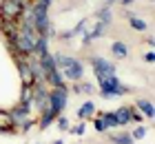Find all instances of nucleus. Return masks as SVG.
Instances as JSON below:
<instances>
[{
	"instance_id": "17",
	"label": "nucleus",
	"mask_w": 155,
	"mask_h": 144,
	"mask_svg": "<svg viewBox=\"0 0 155 144\" xmlns=\"http://www.w3.org/2000/svg\"><path fill=\"white\" fill-rule=\"evenodd\" d=\"M73 84H75V86H73L75 93H87V95H89V93L95 91V86L91 84V82H82V80H80V82H73Z\"/></svg>"
},
{
	"instance_id": "14",
	"label": "nucleus",
	"mask_w": 155,
	"mask_h": 144,
	"mask_svg": "<svg viewBox=\"0 0 155 144\" xmlns=\"http://www.w3.org/2000/svg\"><path fill=\"white\" fill-rule=\"evenodd\" d=\"M45 53H49V38L40 35V38H38V42H36V47H33V53H31V55L40 58V55H45Z\"/></svg>"
},
{
	"instance_id": "16",
	"label": "nucleus",
	"mask_w": 155,
	"mask_h": 144,
	"mask_svg": "<svg viewBox=\"0 0 155 144\" xmlns=\"http://www.w3.org/2000/svg\"><path fill=\"white\" fill-rule=\"evenodd\" d=\"M100 118H102V122H104V126H107V131H109V129L120 126V124H117V120H115V113H113V111H104V113H100Z\"/></svg>"
},
{
	"instance_id": "1",
	"label": "nucleus",
	"mask_w": 155,
	"mask_h": 144,
	"mask_svg": "<svg viewBox=\"0 0 155 144\" xmlns=\"http://www.w3.org/2000/svg\"><path fill=\"white\" fill-rule=\"evenodd\" d=\"M97 84H100V95L104 100H113V98H120V95L131 93L129 86H124L122 82L117 80V75H100V78H97Z\"/></svg>"
},
{
	"instance_id": "25",
	"label": "nucleus",
	"mask_w": 155,
	"mask_h": 144,
	"mask_svg": "<svg viewBox=\"0 0 155 144\" xmlns=\"http://www.w3.org/2000/svg\"><path fill=\"white\" fill-rule=\"evenodd\" d=\"M84 129H87V124H84V120H82V124H78V126L71 129V133H75V135H84Z\"/></svg>"
},
{
	"instance_id": "2",
	"label": "nucleus",
	"mask_w": 155,
	"mask_h": 144,
	"mask_svg": "<svg viewBox=\"0 0 155 144\" xmlns=\"http://www.w3.org/2000/svg\"><path fill=\"white\" fill-rule=\"evenodd\" d=\"M31 2L33 0H2L0 2V22H18Z\"/></svg>"
},
{
	"instance_id": "8",
	"label": "nucleus",
	"mask_w": 155,
	"mask_h": 144,
	"mask_svg": "<svg viewBox=\"0 0 155 144\" xmlns=\"http://www.w3.org/2000/svg\"><path fill=\"white\" fill-rule=\"evenodd\" d=\"M60 113H55L53 109H49V106H45V109H42V115H40V129L42 131H45V129H49V124H51V122H55V118H58Z\"/></svg>"
},
{
	"instance_id": "28",
	"label": "nucleus",
	"mask_w": 155,
	"mask_h": 144,
	"mask_svg": "<svg viewBox=\"0 0 155 144\" xmlns=\"http://www.w3.org/2000/svg\"><path fill=\"white\" fill-rule=\"evenodd\" d=\"M120 5H124V7H129V5H133V0H117Z\"/></svg>"
},
{
	"instance_id": "12",
	"label": "nucleus",
	"mask_w": 155,
	"mask_h": 144,
	"mask_svg": "<svg viewBox=\"0 0 155 144\" xmlns=\"http://www.w3.org/2000/svg\"><path fill=\"white\" fill-rule=\"evenodd\" d=\"M95 115V102H91V100H87L80 109H78V118L80 120H91Z\"/></svg>"
},
{
	"instance_id": "23",
	"label": "nucleus",
	"mask_w": 155,
	"mask_h": 144,
	"mask_svg": "<svg viewBox=\"0 0 155 144\" xmlns=\"http://www.w3.org/2000/svg\"><path fill=\"white\" fill-rule=\"evenodd\" d=\"M131 122H140V124L144 122V115L140 113V111L135 109V106H131Z\"/></svg>"
},
{
	"instance_id": "26",
	"label": "nucleus",
	"mask_w": 155,
	"mask_h": 144,
	"mask_svg": "<svg viewBox=\"0 0 155 144\" xmlns=\"http://www.w3.org/2000/svg\"><path fill=\"white\" fill-rule=\"evenodd\" d=\"M144 60L146 62H155V51H146L144 53Z\"/></svg>"
},
{
	"instance_id": "15",
	"label": "nucleus",
	"mask_w": 155,
	"mask_h": 144,
	"mask_svg": "<svg viewBox=\"0 0 155 144\" xmlns=\"http://www.w3.org/2000/svg\"><path fill=\"white\" fill-rule=\"evenodd\" d=\"M137 111L142 113V115H146V118H153L155 115V109H153V102L151 100H137Z\"/></svg>"
},
{
	"instance_id": "19",
	"label": "nucleus",
	"mask_w": 155,
	"mask_h": 144,
	"mask_svg": "<svg viewBox=\"0 0 155 144\" xmlns=\"http://www.w3.org/2000/svg\"><path fill=\"white\" fill-rule=\"evenodd\" d=\"M113 144H135V140L131 138V133H120V135H113L111 138Z\"/></svg>"
},
{
	"instance_id": "24",
	"label": "nucleus",
	"mask_w": 155,
	"mask_h": 144,
	"mask_svg": "<svg viewBox=\"0 0 155 144\" xmlns=\"http://www.w3.org/2000/svg\"><path fill=\"white\" fill-rule=\"evenodd\" d=\"M93 126H95V131H97V133L107 131V126H104V122H102V118H100V115H97V118L93 120Z\"/></svg>"
},
{
	"instance_id": "7",
	"label": "nucleus",
	"mask_w": 155,
	"mask_h": 144,
	"mask_svg": "<svg viewBox=\"0 0 155 144\" xmlns=\"http://www.w3.org/2000/svg\"><path fill=\"white\" fill-rule=\"evenodd\" d=\"M18 131V124L13 122L11 113L9 111H0V133L9 135V133H16Z\"/></svg>"
},
{
	"instance_id": "20",
	"label": "nucleus",
	"mask_w": 155,
	"mask_h": 144,
	"mask_svg": "<svg viewBox=\"0 0 155 144\" xmlns=\"http://www.w3.org/2000/svg\"><path fill=\"white\" fill-rule=\"evenodd\" d=\"M97 20H100L102 25H111V7H104V9H100L97 11Z\"/></svg>"
},
{
	"instance_id": "5",
	"label": "nucleus",
	"mask_w": 155,
	"mask_h": 144,
	"mask_svg": "<svg viewBox=\"0 0 155 144\" xmlns=\"http://www.w3.org/2000/svg\"><path fill=\"white\" fill-rule=\"evenodd\" d=\"M60 73L64 78V82H80L84 78V64L78 60V58H73L64 69H60Z\"/></svg>"
},
{
	"instance_id": "3",
	"label": "nucleus",
	"mask_w": 155,
	"mask_h": 144,
	"mask_svg": "<svg viewBox=\"0 0 155 144\" xmlns=\"http://www.w3.org/2000/svg\"><path fill=\"white\" fill-rule=\"evenodd\" d=\"M67 102H69V89H67V84L49 89V95H47V106H49V109H53L55 113H62V111H64V106H67Z\"/></svg>"
},
{
	"instance_id": "10",
	"label": "nucleus",
	"mask_w": 155,
	"mask_h": 144,
	"mask_svg": "<svg viewBox=\"0 0 155 144\" xmlns=\"http://www.w3.org/2000/svg\"><path fill=\"white\" fill-rule=\"evenodd\" d=\"M45 82H47V84H51V89H53V86H62V84H67V82H64V78H62V73H60V69H53V71H49V73H45Z\"/></svg>"
},
{
	"instance_id": "4",
	"label": "nucleus",
	"mask_w": 155,
	"mask_h": 144,
	"mask_svg": "<svg viewBox=\"0 0 155 144\" xmlns=\"http://www.w3.org/2000/svg\"><path fill=\"white\" fill-rule=\"evenodd\" d=\"M16 58V67H18V73H20V80H22V89H31L36 80H33V71H31V64H29V58H22V55H13Z\"/></svg>"
},
{
	"instance_id": "11",
	"label": "nucleus",
	"mask_w": 155,
	"mask_h": 144,
	"mask_svg": "<svg viewBox=\"0 0 155 144\" xmlns=\"http://www.w3.org/2000/svg\"><path fill=\"white\" fill-rule=\"evenodd\" d=\"M113 113H115V120H117L120 126L131 124V106H117Z\"/></svg>"
},
{
	"instance_id": "29",
	"label": "nucleus",
	"mask_w": 155,
	"mask_h": 144,
	"mask_svg": "<svg viewBox=\"0 0 155 144\" xmlns=\"http://www.w3.org/2000/svg\"><path fill=\"white\" fill-rule=\"evenodd\" d=\"M53 144H64V140H55Z\"/></svg>"
},
{
	"instance_id": "9",
	"label": "nucleus",
	"mask_w": 155,
	"mask_h": 144,
	"mask_svg": "<svg viewBox=\"0 0 155 144\" xmlns=\"http://www.w3.org/2000/svg\"><path fill=\"white\" fill-rule=\"evenodd\" d=\"M38 64H40V69H42V73H49V71L58 69V67H55V60H53V53H51V51L45 53V55H40V58H38Z\"/></svg>"
},
{
	"instance_id": "6",
	"label": "nucleus",
	"mask_w": 155,
	"mask_h": 144,
	"mask_svg": "<svg viewBox=\"0 0 155 144\" xmlns=\"http://www.w3.org/2000/svg\"><path fill=\"white\" fill-rule=\"evenodd\" d=\"M91 67H93L95 78H100V75H115V64L111 60H107V58L93 55L91 58Z\"/></svg>"
},
{
	"instance_id": "22",
	"label": "nucleus",
	"mask_w": 155,
	"mask_h": 144,
	"mask_svg": "<svg viewBox=\"0 0 155 144\" xmlns=\"http://www.w3.org/2000/svg\"><path fill=\"white\" fill-rule=\"evenodd\" d=\"M146 131H149V129H146V126H142V124H140L137 129H133V133H131V138H133V140H142V138H144V135H146Z\"/></svg>"
},
{
	"instance_id": "21",
	"label": "nucleus",
	"mask_w": 155,
	"mask_h": 144,
	"mask_svg": "<svg viewBox=\"0 0 155 144\" xmlns=\"http://www.w3.org/2000/svg\"><path fill=\"white\" fill-rule=\"evenodd\" d=\"M55 122H58V129H60V131H69V129H71V124H69V120L64 118V115H58V118H55Z\"/></svg>"
},
{
	"instance_id": "27",
	"label": "nucleus",
	"mask_w": 155,
	"mask_h": 144,
	"mask_svg": "<svg viewBox=\"0 0 155 144\" xmlns=\"http://www.w3.org/2000/svg\"><path fill=\"white\" fill-rule=\"evenodd\" d=\"M33 2H38V5H45V7H51L53 0H33Z\"/></svg>"
},
{
	"instance_id": "18",
	"label": "nucleus",
	"mask_w": 155,
	"mask_h": 144,
	"mask_svg": "<svg viewBox=\"0 0 155 144\" xmlns=\"http://www.w3.org/2000/svg\"><path fill=\"white\" fill-rule=\"evenodd\" d=\"M129 25L135 29V31H144V29L149 27V25H146V20H142L140 16H129Z\"/></svg>"
},
{
	"instance_id": "13",
	"label": "nucleus",
	"mask_w": 155,
	"mask_h": 144,
	"mask_svg": "<svg viewBox=\"0 0 155 144\" xmlns=\"http://www.w3.org/2000/svg\"><path fill=\"white\" fill-rule=\"evenodd\" d=\"M111 53H113V58H117V60H124V58L129 55V45L117 40V42L111 45Z\"/></svg>"
}]
</instances>
